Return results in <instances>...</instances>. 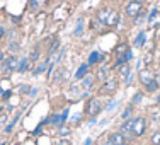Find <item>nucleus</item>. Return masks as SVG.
I'll return each mask as SVG.
<instances>
[{
	"instance_id": "obj_1",
	"label": "nucleus",
	"mask_w": 160,
	"mask_h": 145,
	"mask_svg": "<svg viewBox=\"0 0 160 145\" xmlns=\"http://www.w3.org/2000/svg\"><path fill=\"white\" fill-rule=\"evenodd\" d=\"M96 19H97L99 22H101L102 26H109V28H114V26H118V22H119V14H118L116 10L109 9V7H102V9L97 10Z\"/></svg>"
},
{
	"instance_id": "obj_2",
	"label": "nucleus",
	"mask_w": 160,
	"mask_h": 145,
	"mask_svg": "<svg viewBox=\"0 0 160 145\" xmlns=\"http://www.w3.org/2000/svg\"><path fill=\"white\" fill-rule=\"evenodd\" d=\"M118 89H119V80L116 77H109L108 80H104L102 85L99 87V94L101 96H112V94H116Z\"/></svg>"
},
{
	"instance_id": "obj_3",
	"label": "nucleus",
	"mask_w": 160,
	"mask_h": 145,
	"mask_svg": "<svg viewBox=\"0 0 160 145\" xmlns=\"http://www.w3.org/2000/svg\"><path fill=\"white\" fill-rule=\"evenodd\" d=\"M124 12H126V16L129 19L138 17L143 12V0H129L126 5H124Z\"/></svg>"
},
{
	"instance_id": "obj_4",
	"label": "nucleus",
	"mask_w": 160,
	"mask_h": 145,
	"mask_svg": "<svg viewBox=\"0 0 160 145\" xmlns=\"http://www.w3.org/2000/svg\"><path fill=\"white\" fill-rule=\"evenodd\" d=\"M17 67H19V58L16 55H10L0 63V72H2L3 75H9V74H12V72H17Z\"/></svg>"
},
{
	"instance_id": "obj_5",
	"label": "nucleus",
	"mask_w": 160,
	"mask_h": 145,
	"mask_svg": "<svg viewBox=\"0 0 160 145\" xmlns=\"http://www.w3.org/2000/svg\"><path fill=\"white\" fill-rule=\"evenodd\" d=\"M102 109H104V106H102V102H101V99H99V97H90L89 101H87L85 113L89 114V116H97Z\"/></svg>"
},
{
	"instance_id": "obj_6",
	"label": "nucleus",
	"mask_w": 160,
	"mask_h": 145,
	"mask_svg": "<svg viewBox=\"0 0 160 145\" xmlns=\"http://www.w3.org/2000/svg\"><path fill=\"white\" fill-rule=\"evenodd\" d=\"M147 132V120L143 116L133 118V138H140Z\"/></svg>"
},
{
	"instance_id": "obj_7",
	"label": "nucleus",
	"mask_w": 160,
	"mask_h": 145,
	"mask_svg": "<svg viewBox=\"0 0 160 145\" xmlns=\"http://www.w3.org/2000/svg\"><path fill=\"white\" fill-rule=\"evenodd\" d=\"M138 80H140V84H142V85L145 87L147 84H150V82L155 80V72L152 70L150 67L142 68V70L138 72Z\"/></svg>"
},
{
	"instance_id": "obj_8",
	"label": "nucleus",
	"mask_w": 160,
	"mask_h": 145,
	"mask_svg": "<svg viewBox=\"0 0 160 145\" xmlns=\"http://www.w3.org/2000/svg\"><path fill=\"white\" fill-rule=\"evenodd\" d=\"M119 132L123 133L124 137L129 140V138H133V118H129V120H124L123 123L119 125ZM131 142V140H129Z\"/></svg>"
},
{
	"instance_id": "obj_9",
	"label": "nucleus",
	"mask_w": 160,
	"mask_h": 145,
	"mask_svg": "<svg viewBox=\"0 0 160 145\" xmlns=\"http://www.w3.org/2000/svg\"><path fill=\"white\" fill-rule=\"evenodd\" d=\"M67 118H68V109H65L62 114H53V116L49 118V123L55 125V127H62V125H65Z\"/></svg>"
},
{
	"instance_id": "obj_10",
	"label": "nucleus",
	"mask_w": 160,
	"mask_h": 145,
	"mask_svg": "<svg viewBox=\"0 0 160 145\" xmlns=\"http://www.w3.org/2000/svg\"><path fill=\"white\" fill-rule=\"evenodd\" d=\"M109 140L112 142V145H123L124 142H129V140L119 132V130H118V132H112L111 135H109Z\"/></svg>"
},
{
	"instance_id": "obj_11",
	"label": "nucleus",
	"mask_w": 160,
	"mask_h": 145,
	"mask_svg": "<svg viewBox=\"0 0 160 145\" xmlns=\"http://www.w3.org/2000/svg\"><path fill=\"white\" fill-rule=\"evenodd\" d=\"M104 62V56L101 55L99 51H90V55H89V65H99V63H102Z\"/></svg>"
},
{
	"instance_id": "obj_12",
	"label": "nucleus",
	"mask_w": 160,
	"mask_h": 145,
	"mask_svg": "<svg viewBox=\"0 0 160 145\" xmlns=\"http://www.w3.org/2000/svg\"><path fill=\"white\" fill-rule=\"evenodd\" d=\"M109 70H111V68L108 67V65H102L101 68H99V72L96 74V79H99V80H108L109 79Z\"/></svg>"
},
{
	"instance_id": "obj_13",
	"label": "nucleus",
	"mask_w": 160,
	"mask_h": 145,
	"mask_svg": "<svg viewBox=\"0 0 160 145\" xmlns=\"http://www.w3.org/2000/svg\"><path fill=\"white\" fill-rule=\"evenodd\" d=\"M87 72H89V63H82L77 68V72H75V79H77V80H82V79L87 75Z\"/></svg>"
},
{
	"instance_id": "obj_14",
	"label": "nucleus",
	"mask_w": 160,
	"mask_h": 145,
	"mask_svg": "<svg viewBox=\"0 0 160 145\" xmlns=\"http://www.w3.org/2000/svg\"><path fill=\"white\" fill-rule=\"evenodd\" d=\"M129 74H131V67H129L128 63H123V65L118 67V75H119L121 79H126Z\"/></svg>"
},
{
	"instance_id": "obj_15",
	"label": "nucleus",
	"mask_w": 160,
	"mask_h": 145,
	"mask_svg": "<svg viewBox=\"0 0 160 145\" xmlns=\"http://www.w3.org/2000/svg\"><path fill=\"white\" fill-rule=\"evenodd\" d=\"M94 80H96V77H92V75H85V77H83L82 80H80V85H82L85 91H89L90 87H92Z\"/></svg>"
},
{
	"instance_id": "obj_16",
	"label": "nucleus",
	"mask_w": 160,
	"mask_h": 145,
	"mask_svg": "<svg viewBox=\"0 0 160 145\" xmlns=\"http://www.w3.org/2000/svg\"><path fill=\"white\" fill-rule=\"evenodd\" d=\"M29 63H31V62H29V56H28V58H22L21 62H19V67H17L19 74H24V72L29 68Z\"/></svg>"
},
{
	"instance_id": "obj_17",
	"label": "nucleus",
	"mask_w": 160,
	"mask_h": 145,
	"mask_svg": "<svg viewBox=\"0 0 160 145\" xmlns=\"http://www.w3.org/2000/svg\"><path fill=\"white\" fill-rule=\"evenodd\" d=\"M133 111H135V104H129V106H126V109H124L123 113H121V120H129L131 118V114H133Z\"/></svg>"
},
{
	"instance_id": "obj_18",
	"label": "nucleus",
	"mask_w": 160,
	"mask_h": 145,
	"mask_svg": "<svg viewBox=\"0 0 160 145\" xmlns=\"http://www.w3.org/2000/svg\"><path fill=\"white\" fill-rule=\"evenodd\" d=\"M145 91H147V92L148 94H153V92H158V91H160V85H158V84L157 82H150V84H147V85H145Z\"/></svg>"
},
{
	"instance_id": "obj_19",
	"label": "nucleus",
	"mask_w": 160,
	"mask_h": 145,
	"mask_svg": "<svg viewBox=\"0 0 160 145\" xmlns=\"http://www.w3.org/2000/svg\"><path fill=\"white\" fill-rule=\"evenodd\" d=\"M70 133H72V128H70V127H67V125H62V127H58V135L62 137V138H67Z\"/></svg>"
},
{
	"instance_id": "obj_20",
	"label": "nucleus",
	"mask_w": 160,
	"mask_h": 145,
	"mask_svg": "<svg viewBox=\"0 0 160 145\" xmlns=\"http://www.w3.org/2000/svg\"><path fill=\"white\" fill-rule=\"evenodd\" d=\"M39 55H41V49H39V46H36L31 51V55H29V62H38V60H39Z\"/></svg>"
},
{
	"instance_id": "obj_21",
	"label": "nucleus",
	"mask_w": 160,
	"mask_h": 145,
	"mask_svg": "<svg viewBox=\"0 0 160 145\" xmlns=\"http://www.w3.org/2000/svg\"><path fill=\"white\" fill-rule=\"evenodd\" d=\"M83 33V19L80 17L78 21H77V28H75V31H73V34L75 36H80V34Z\"/></svg>"
},
{
	"instance_id": "obj_22",
	"label": "nucleus",
	"mask_w": 160,
	"mask_h": 145,
	"mask_svg": "<svg viewBox=\"0 0 160 145\" xmlns=\"http://www.w3.org/2000/svg\"><path fill=\"white\" fill-rule=\"evenodd\" d=\"M46 63H48V60H44V62H41V63L38 65L36 68H34V72H32V74H34V75H39V74H43V72H44V68H46Z\"/></svg>"
},
{
	"instance_id": "obj_23",
	"label": "nucleus",
	"mask_w": 160,
	"mask_h": 145,
	"mask_svg": "<svg viewBox=\"0 0 160 145\" xmlns=\"http://www.w3.org/2000/svg\"><path fill=\"white\" fill-rule=\"evenodd\" d=\"M150 142H152V145H160V130H157V132L150 137Z\"/></svg>"
},
{
	"instance_id": "obj_24",
	"label": "nucleus",
	"mask_w": 160,
	"mask_h": 145,
	"mask_svg": "<svg viewBox=\"0 0 160 145\" xmlns=\"http://www.w3.org/2000/svg\"><path fill=\"white\" fill-rule=\"evenodd\" d=\"M58 48H60V41H58V39H55V41L51 43V46L48 48V55H53V53H55Z\"/></svg>"
},
{
	"instance_id": "obj_25",
	"label": "nucleus",
	"mask_w": 160,
	"mask_h": 145,
	"mask_svg": "<svg viewBox=\"0 0 160 145\" xmlns=\"http://www.w3.org/2000/svg\"><path fill=\"white\" fill-rule=\"evenodd\" d=\"M143 41H145V34H143V33H140L138 36H136L135 46H136V48H142V46H143Z\"/></svg>"
},
{
	"instance_id": "obj_26",
	"label": "nucleus",
	"mask_w": 160,
	"mask_h": 145,
	"mask_svg": "<svg viewBox=\"0 0 160 145\" xmlns=\"http://www.w3.org/2000/svg\"><path fill=\"white\" fill-rule=\"evenodd\" d=\"M142 97H143V92H136L135 96H133L131 104H138V102H142Z\"/></svg>"
},
{
	"instance_id": "obj_27",
	"label": "nucleus",
	"mask_w": 160,
	"mask_h": 145,
	"mask_svg": "<svg viewBox=\"0 0 160 145\" xmlns=\"http://www.w3.org/2000/svg\"><path fill=\"white\" fill-rule=\"evenodd\" d=\"M152 60H153V55H152V53H147V55L143 56V63L147 65V67L152 63Z\"/></svg>"
},
{
	"instance_id": "obj_28",
	"label": "nucleus",
	"mask_w": 160,
	"mask_h": 145,
	"mask_svg": "<svg viewBox=\"0 0 160 145\" xmlns=\"http://www.w3.org/2000/svg\"><path fill=\"white\" fill-rule=\"evenodd\" d=\"M56 145H72V142H70L68 138H62V140H60V142L56 143Z\"/></svg>"
},
{
	"instance_id": "obj_29",
	"label": "nucleus",
	"mask_w": 160,
	"mask_h": 145,
	"mask_svg": "<svg viewBox=\"0 0 160 145\" xmlns=\"http://www.w3.org/2000/svg\"><path fill=\"white\" fill-rule=\"evenodd\" d=\"M114 104H116V102H114V101H111V102H109L108 106H106V111H111V109L114 108Z\"/></svg>"
},
{
	"instance_id": "obj_30",
	"label": "nucleus",
	"mask_w": 160,
	"mask_h": 145,
	"mask_svg": "<svg viewBox=\"0 0 160 145\" xmlns=\"http://www.w3.org/2000/svg\"><path fill=\"white\" fill-rule=\"evenodd\" d=\"M31 9H38V0H31Z\"/></svg>"
},
{
	"instance_id": "obj_31",
	"label": "nucleus",
	"mask_w": 160,
	"mask_h": 145,
	"mask_svg": "<svg viewBox=\"0 0 160 145\" xmlns=\"http://www.w3.org/2000/svg\"><path fill=\"white\" fill-rule=\"evenodd\" d=\"M102 145H112V142H111V140H109V137H108V138L104 140V142H102Z\"/></svg>"
},
{
	"instance_id": "obj_32",
	"label": "nucleus",
	"mask_w": 160,
	"mask_h": 145,
	"mask_svg": "<svg viewBox=\"0 0 160 145\" xmlns=\"http://www.w3.org/2000/svg\"><path fill=\"white\" fill-rule=\"evenodd\" d=\"M155 82L160 85V74H155Z\"/></svg>"
},
{
	"instance_id": "obj_33",
	"label": "nucleus",
	"mask_w": 160,
	"mask_h": 145,
	"mask_svg": "<svg viewBox=\"0 0 160 145\" xmlns=\"http://www.w3.org/2000/svg\"><path fill=\"white\" fill-rule=\"evenodd\" d=\"M155 99H157V104L160 106V91H158V92H157V97H155Z\"/></svg>"
},
{
	"instance_id": "obj_34",
	"label": "nucleus",
	"mask_w": 160,
	"mask_h": 145,
	"mask_svg": "<svg viewBox=\"0 0 160 145\" xmlns=\"http://www.w3.org/2000/svg\"><path fill=\"white\" fill-rule=\"evenodd\" d=\"M3 60H5V58H3V53H2V51H0V63H2V62H3Z\"/></svg>"
},
{
	"instance_id": "obj_35",
	"label": "nucleus",
	"mask_w": 160,
	"mask_h": 145,
	"mask_svg": "<svg viewBox=\"0 0 160 145\" xmlns=\"http://www.w3.org/2000/svg\"><path fill=\"white\" fill-rule=\"evenodd\" d=\"M85 145H90V138H87V140H85Z\"/></svg>"
},
{
	"instance_id": "obj_36",
	"label": "nucleus",
	"mask_w": 160,
	"mask_h": 145,
	"mask_svg": "<svg viewBox=\"0 0 160 145\" xmlns=\"http://www.w3.org/2000/svg\"><path fill=\"white\" fill-rule=\"evenodd\" d=\"M157 63L160 65V53H158V58H157Z\"/></svg>"
},
{
	"instance_id": "obj_37",
	"label": "nucleus",
	"mask_w": 160,
	"mask_h": 145,
	"mask_svg": "<svg viewBox=\"0 0 160 145\" xmlns=\"http://www.w3.org/2000/svg\"><path fill=\"white\" fill-rule=\"evenodd\" d=\"M123 145H131V143H129V142H124V143H123Z\"/></svg>"
},
{
	"instance_id": "obj_38",
	"label": "nucleus",
	"mask_w": 160,
	"mask_h": 145,
	"mask_svg": "<svg viewBox=\"0 0 160 145\" xmlns=\"http://www.w3.org/2000/svg\"><path fill=\"white\" fill-rule=\"evenodd\" d=\"M0 145H5V143H0Z\"/></svg>"
},
{
	"instance_id": "obj_39",
	"label": "nucleus",
	"mask_w": 160,
	"mask_h": 145,
	"mask_svg": "<svg viewBox=\"0 0 160 145\" xmlns=\"http://www.w3.org/2000/svg\"><path fill=\"white\" fill-rule=\"evenodd\" d=\"M112 2H116V0H112Z\"/></svg>"
}]
</instances>
